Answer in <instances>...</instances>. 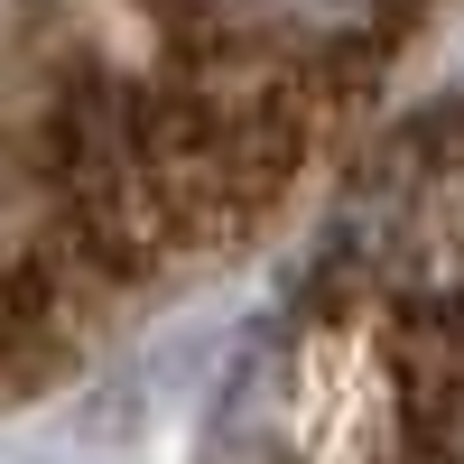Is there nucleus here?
<instances>
[{
  "label": "nucleus",
  "instance_id": "obj_2",
  "mask_svg": "<svg viewBox=\"0 0 464 464\" xmlns=\"http://www.w3.org/2000/svg\"><path fill=\"white\" fill-rule=\"evenodd\" d=\"M56 343H65V325L10 279V269H0V381H28L37 362L56 353Z\"/></svg>",
  "mask_w": 464,
  "mask_h": 464
},
{
  "label": "nucleus",
  "instance_id": "obj_1",
  "mask_svg": "<svg viewBox=\"0 0 464 464\" xmlns=\"http://www.w3.org/2000/svg\"><path fill=\"white\" fill-rule=\"evenodd\" d=\"M428 0H149L159 56L232 65L260 84H288L306 102H353L400 56Z\"/></svg>",
  "mask_w": 464,
  "mask_h": 464
}]
</instances>
